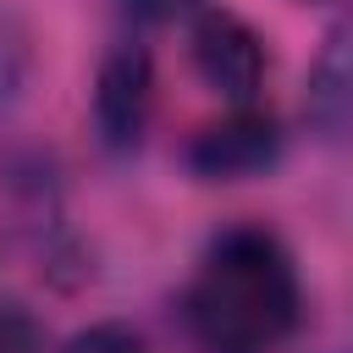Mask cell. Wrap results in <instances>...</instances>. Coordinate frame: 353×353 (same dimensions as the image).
Instances as JSON below:
<instances>
[{
	"mask_svg": "<svg viewBox=\"0 0 353 353\" xmlns=\"http://www.w3.org/2000/svg\"><path fill=\"white\" fill-rule=\"evenodd\" d=\"M182 314L204 353H276L303 314L298 265L276 232L232 226L204 248Z\"/></svg>",
	"mask_w": 353,
	"mask_h": 353,
	"instance_id": "1",
	"label": "cell"
},
{
	"mask_svg": "<svg viewBox=\"0 0 353 353\" xmlns=\"http://www.w3.org/2000/svg\"><path fill=\"white\" fill-rule=\"evenodd\" d=\"M121 6H127V17H132V22H149V28H160V22H176V17L199 11L204 0H121Z\"/></svg>",
	"mask_w": 353,
	"mask_h": 353,
	"instance_id": "8",
	"label": "cell"
},
{
	"mask_svg": "<svg viewBox=\"0 0 353 353\" xmlns=\"http://www.w3.org/2000/svg\"><path fill=\"white\" fill-rule=\"evenodd\" d=\"M281 154V132L276 121L259 110V105H237L232 116L199 127V138L188 143V165L210 182H237V176H254L265 171L270 160Z\"/></svg>",
	"mask_w": 353,
	"mask_h": 353,
	"instance_id": "4",
	"label": "cell"
},
{
	"mask_svg": "<svg viewBox=\"0 0 353 353\" xmlns=\"http://www.w3.org/2000/svg\"><path fill=\"white\" fill-rule=\"evenodd\" d=\"M193 66H199V77H204L221 99H232V110H237V105H254V99H259L270 61H265L259 33H254L237 11H204V17L193 22Z\"/></svg>",
	"mask_w": 353,
	"mask_h": 353,
	"instance_id": "2",
	"label": "cell"
},
{
	"mask_svg": "<svg viewBox=\"0 0 353 353\" xmlns=\"http://www.w3.org/2000/svg\"><path fill=\"white\" fill-rule=\"evenodd\" d=\"M309 121L325 138H342L347 127V33H331L325 55L309 72Z\"/></svg>",
	"mask_w": 353,
	"mask_h": 353,
	"instance_id": "5",
	"label": "cell"
},
{
	"mask_svg": "<svg viewBox=\"0 0 353 353\" xmlns=\"http://www.w3.org/2000/svg\"><path fill=\"white\" fill-rule=\"evenodd\" d=\"M154 110V66L149 50L116 44L94 72V132L105 149H138Z\"/></svg>",
	"mask_w": 353,
	"mask_h": 353,
	"instance_id": "3",
	"label": "cell"
},
{
	"mask_svg": "<svg viewBox=\"0 0 353 353\" xmlns=\"http://www.w3.org/2000/svg\"><path fill=\"white\" fill-rule=\"evenodd\" d=\"M61 353H149V347H143V336H138L132 325L99 320V325H88V331H77Z\"/></svg>",
	"mask_w": 353,
	"mask_h": 353,
	"instance_id": "6",
	"label": "cell"
},
{
	"mask_svg": "<svg viewBox=\"0 0 353 353\" xmlns=\"http://www.w3.org/2000/svg\"><path fill=\"white\" fill-rule=\"evenodd\" d=\"M0 353H44L33 314L17 303H0Z\"/></svg>",
	"mask_w": 353,
	"mask_h": 353,
	"instance_id": "7",
	"label": "cell"
}]
</instances>
